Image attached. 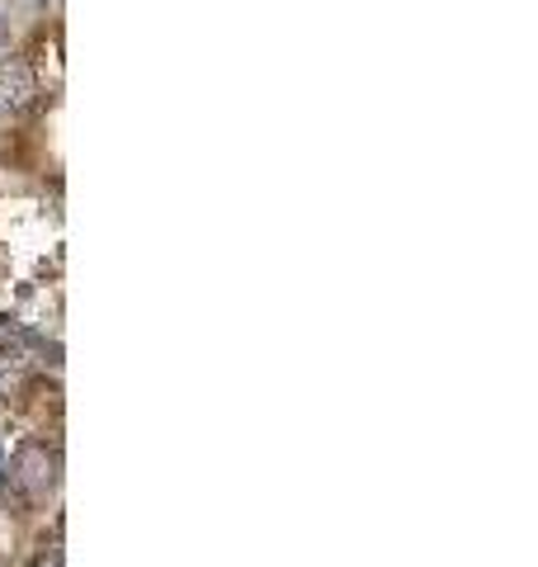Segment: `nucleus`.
Instances as JSON below:
<instances>
[{"instance_id": "7ed1b4c3", "label": "nucleus", "mask_w": 538, "mask_h": 567, "mask_svg": "<svg viewBox=\"0 0 538 567\" xmlns=\"http://www.w3.org/2000/svg\"><path fill=\"white\" fill-rule=\"evenodd\" d=\"M29 567H66V563H62V548H43V554L33 558Z\"/></svg>"}, {"instance_id": "f03ea898", "label": "nucleus", "mask_w": 538, "mask_h": 567, "mask_svg": "<svg viewBox=\"0 0 538 567\" xmlns=\"http://www.w3.org/2000/svg\"><path fill=\"white\" fill-rule=\"evenodd\" d=\"M29 100H33V71L20 58L0 62V104L6 110H24Z\"/></svg>"}, {"instance_id": "20e7f679", "label": "nucleus", "mask_w": 538, "mask_h": 567, "mask_svg": "<svg viewBox=\"0 0 538 567\" xmlns=\"http://www.w3.org/2000/svg\"><path fill=\"white\" fill-rule=\"evenodd\" d=\"M0 487H6V468H0Z\"/></svg>"}, {"instance_id": "f257e3e1", "label": "nucleus", "mask_w": 538, "mask_h": 567, "mask_svg": "<svg viewBox=\"0 0 538 567\" xmlns=\"http://www.w3.org/2000/svg\"><path fill=\"white\" fill-rule=\"evenodd\" d=\"M10 477L20 483L33 502H43V496L58 492V477H62V458L58 450H48L43 440H24L20 450H14V464H10Z\"/></svg>"}]
</instances>
